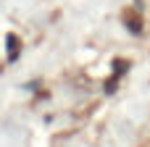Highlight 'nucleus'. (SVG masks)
<instances>
[{
    "mask_svg": "<svg viewBox=\"0 0 150 147\" xmlns=\"http://www.w3.org/2000/svg\"><path fill=\"white\" fill-rule=\"evenodd\" d=\"M124 21H129V29H132V32H140V29H142V18H140L134 11H127V13H124Z\"/></svg>",
    "mask_w": 150,
    "mask_h": 147,
    "instance_id": "1",
    "label": "nucleus"
},
{
    "mask_svg": "<svg viewBox=\"0 0 150 147\" xmlns=\"http://www.w3.org/2000/svg\"><path fill=\"white\" fill-rule=\"evenodd\" d=\"M8 45H11V60H16V55H18V39L13 34H8Z\"/></svg>",
    "mask_w": 150,
    "mask_h": 147,
    "instance_id": "2",
    "label": "nucleus"
}]
</instances>
